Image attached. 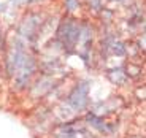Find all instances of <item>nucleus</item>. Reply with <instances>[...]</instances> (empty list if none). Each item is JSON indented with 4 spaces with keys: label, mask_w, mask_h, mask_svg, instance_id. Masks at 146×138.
Instances as JSON below:
<instances>
[{
    "label": "nucleus",
    "mask_w": 146,
    "mask_h": 138,
    "mask_svg": "<svg viewBox=\"0 0 146 138\" xmlns=\"http://www.w3.org/2000/svg\"><path fill=\"white\" fill-rule=\"evenodd\" d=\"M88 94H89V84L86 83V81H81V83L73 89V92L68 97V103L72 105V108L78 109V111L86 108V105H88V102H89Z\"/></svg>",
    "instance_id": "f257e3e1"
},
{
    "label": "nucleus",
    "mask_w": 146,
    "mask_h": 138,
    "mask_svg": "<svg viewBox=\"0 0 146 138\" xmlns=\"http://www.w3.org/2000/svg\"><path fill=\"white\" fill-rule=\"evenodd\" d=\"M59 35H60V38L64 40V43L67 44V46H73V44L76 43L78 40H80L81 36V29L80 26H76L75 22H67V24H64L62 29L59 30Z\"/></svg>",
    "instance_id": "f03ea898"
},
{
    "label": "nucleus",
    "mask_w": 146,
    "mask_h": 138,
    "mask_svg": "<svg viewBox=\"0 0 146 138\" xmlns=\"http://www.w3.org/2000/svg\"><path fill=\"white\" fill-rule=\"evenodd\" d=\"M88 122L89 124H92V125H94V127H97L99 129V130H105V122H103L102 119H100V117H95V116H89L88 117Z\"/></svg>",
    "instance_id": "7ed1b4c3"
},
{
    "label": "nucleus",
    "mask_w": 146,
    "mask_h": 138,
    "mask_svg": "<svg viewBox=\"0 0 146 138\" xmlns=\"http://www.w3.org/2000/svg\"><path fill=\"white\" fill-rule=\"evenodd\" d=\"M65 7L68 11H73L80 7V3H78V0H65Z\"/></svg>",
    "instance_id": "20e7f679"
},
{
    "label": "nucleus",
    "mask_w": 146,
    "mask_h": 138,
    "mask_svg": "<svg viewBox=\"0 0 146 138\" xmlns=\"http://www.w3.org/2000/svg\"><path fill=\"white\" fill-rule=\"evenodd\" d=\"M117 2H121V0H117Z\"/></svg>",
    "instance_id": "39448f33"
}]
</instances>
